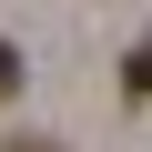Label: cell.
<instances>
[{
    "label": "cell",
    "mask_w": 152,
    "mask_h": 152,
    "mask_svg": "<svg viewBox=\"0 0 152 152\" xmlns=\"http://www.w3.org/2000/svg\"><path fill=\"white\" fill-rule=\"evenodd\" d=\"M122 91H152V51H132V61H122Z\"/></svg>",
    "instance_id": "1"
},
{
    "label": "cell",
    "mask_w": 152,
    "mask_h": 152,
    "mask_svg": "<svg viewBox=\"0 0 152 152\" xmlns=\"http://www.w3.org/2000/svg\"><path fill=\"white\" fill-rule=\"evenodd\" d=\"M10 91H20V51L0 41V102H10Z\"/></svg>",
    "instance_id": "2"
}]
</instances>
